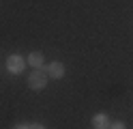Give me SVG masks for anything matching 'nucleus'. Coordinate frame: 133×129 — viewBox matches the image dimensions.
Segmentation results:
<instances>
[{"label": "nucleus", "mask_w": 133, "mask_h": 129, "mask_svg": "<svg viewBox=\"0 0 133 129\" xmlns=\"http://www.w3.org/2000/svg\"><path fill=\"white\" fill-rule=\"evenodd\" d=\"M28 129H45V127H43V125H41V123H35V125H30Z\"/></svg>", "instance_id": "nucleus-7"}, {"label": "nucleus", "mask_w": 133, "mask_h": 129, "mask_svg": "<svg viewBox=\"0 0 133 129\" xmlns=\"http://www.w3.org/2000/svg\"><path fill=\"white\" fill-rule=\"evenodd\" d=\"M28 65H32L35 69H39L41 65H43V54H41V52H32V54L28 56Z\"/></svg>", "instance_id": "nucleus-5"}, {"label": "nucleus", "mask_w": 133, "mask_h": 129, "mask_svg": "<svg viewBox=\"0 0 133 129\" xmlns=\"http://www.w3.org/2000/svg\"><path fill=\"white\" fill-rule=\"evenodd\" d=\"M15 129H28L26 125H17V127H15Z\"/></svg>", "instance_id": "nucleus-8"}, {"label": "nucleus", "mask_w": 133, "mask_h": 129, "mask_svg": "<svg viewBox=\"0 0 133 129\" xmlns=\"http://www.w3.org/2000/svg\"><path fill=\"white\" fill-rule=\"evenodd\" d=\"M28 86L32 90H43L47 86V71L45 69H37V71H32V75L28 77Z\"/></svg>", "instance_id": "nucleus-1"}, {"label": "nucleus", "mask_w": 133, "mask_h": 129, "mask_svg": "<svg viewBox=\"0 0 133 129\" xmlns=\"http://www.w3.org/2000/svg\"><path fill=\"white\" fill-rule=\"evenodd\" d=\"M45 71H47L49 77H54V80H60V77L64 75V65H62V63H49Z\"/></svg>", "instance_id": "nucleus-3"}, {"label": "nucleus", "mask_w": 133, "mask_h": 129, "mask_svg": "<svg viewBox=\"0 0 133 129\" xmlns=\"http://www.w3.org/2000/svg\"><path fill=\"white\" fill-rule=\"evenodd\" d=\"M110 129H127V125L120 123V120H116V123H112V125H110Z\"/></svg>", "instance_id": "nucleus-6"}, {"label": "nucleus", "mask_w": 133, "mask_h": 129, "mask_svg": "<svg viewBox=\"0 0 133 129\" xmlns=\"http://www.w3.org/2000/svg\"><path fill=\"white\" fill-rule=\"evenodd\" d=\"M92 127L95 129H107L110 127V118H107L105 114H95L92 116Z\"/></svg>", "instance_id": "nucleus-4"}, {"label": "nucleus", "mask_w": 133, "mask_h": 129, "mask_svg": "<svg viewBox=\"0 0 133 129\" xmlns=\"http://www.w3.org/2000/svg\"><path fill=\"white\" fill-rule=\"evenodd\" d=\"M24 67H26V60H24L22 56L17 54H11L9 58H6V69H9L11 73H22Z\"/></svg>", "instance_id": "nucleus-2"}]
</instances>
